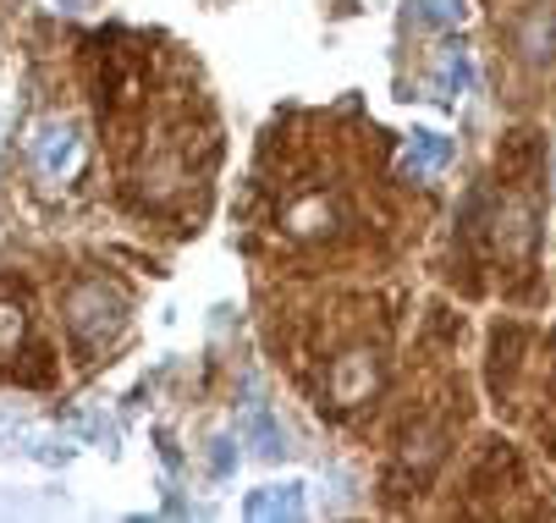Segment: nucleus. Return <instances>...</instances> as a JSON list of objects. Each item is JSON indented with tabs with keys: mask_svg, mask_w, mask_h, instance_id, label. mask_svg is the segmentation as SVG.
I'll use <instances>...</instances> for the list:
<instances>
[{
	"mask_svg": "<svg viewBox=\"0 0 556 523\" xmlns=\"http://www.w3.org/2000/svg\"><path fill=\"white\" fill-rule=\"evenodd\" d=\"M446 161H452V138H441V132H414V138H408V149H403V171H408L414 182L441 177V171H446Z\"/></svg>",
	"mask_w": 556,
	"mask_h": 523,
	"instance_id": "nucleus-7",
	"label": "nucleus"
},
{
	"mask_svg": "<svg viewBox=\"0 0 556 523\" xmlns=\"http://www.w3.org/2000/svg\"><path fill=\"white\" fill-rule=\"evenodd\" d=\"M231 469V441H215V474Z\"/></svg>",
	"mask_w": 556,
	"mask_h": 523,
	"instance_id": "nucleus-14",
	"label": "nucleus"
},
{
	"mask_svg": "<svg viewBox=\"0 0 556 523\" xmlns=\"http://www.w3.org/2000/svg\"><path fill=\"white\" fill-rule=\"evenodd\" d=\"M337 227H342V209L331 193H303L281 209V232L298 243H326V238H337Z\"/></svg>",
	"mask_w": 556,
	"mask_h": 523,
	"instance_id": "nucleus-5",
	"label": "nucleus"
},
{
	"mask_svg": "<svg viewBox=\"0 0 556 523\" xmlns=\"http://www.w3.org/2000/svg\"><path fill=\"white\" fill-rule=\"evenodd\" d=\"M298 490H303V485H292V480H287V485H260V490L243 501V512H249V518H298V512H303V496H298Z\"/></svg>",
	"mask_w": 556,
	"mask_h": 523,
	"instance_id": "nucleus-10",
	"label": "nucleus"
},
{
	"mask_svg": "<svg viewBox=\"0 0 556 523\" xmlns=\"http://www.w3.org/2000/svg\"><path fill=\"white\" fill-rule=\"evenodd\" d=\"M28 336V315H23V297H0V353H17Z\"/></svg>",
	"mask_w": 556,
	"mask_h": 523,
	"instance_id": "nucleus-13",
	"label": "nucleus"
},
{
	"mask_svg": "<svg viewBox=\"0 0 556 523\" xmlns=\"http://www.w3.org/2000/svg\"><path fill=\"white\" fill-rule=\"evenodd\" d=\"M518 50H523V61H529L534 72H551V66H556V12H551V7H540V12L523 23Z\"/></svg>",
	"mask_w": 556,
	"mask_h": 523,
	"instance_id": "nucleus-8",
	"label": "nucleus"
},
{
	"mask_svg": "<svg viewBox=\"0 0 556 523\" xmlns=\"http://www.w3.org/2000/svg\"><path fill=\"white\" fill-rule=\"evenodd\" d=\"M23 155H28V171L45 193H72L89 171V138L72 116H39L28 127Z\"/></svg>",
	"mask_w": 556,
	"mask_h": 523,
	"instance_id": "nucleus-2",
	"label": "nucleus"
},
{
	"mask_svg": "<svg viewBox=\"0 0 556 523\" xmlns=\"http://www.w3.org/2000/svg\"><path fill=\"white\" fill-rule=\"evenodd\" d=\"M237 430H243V435L254 441V452H260V458H276L281 446H287V441H281V430L270 424V413H265V408H249V413H243V424H237Z\"/></svg>",
	"mask_w": 556,
	"mask_h": 523,
	"instance_id": "nucleus-12",
	"label": "nucleus"
},
{
	"mask_svg": "<svg viewBox=\"0 0 556 523\" xmlns=\"http://www.w3.org/2000/svg\"><path fill=\"white\" fill-rule=\"evenodd\" d=\"M468 89H473V55H468V44H441L435 61H430V94L441 105H457Z\"/></svg>",
	"mask_w": 556,
	"mask_h": 523,
	"instance_id": "nucleus-6",
	"label": "nucleus"
},
{
	"mask_svg": "<svg viewBox=\"0 0 556 523\" xmlns=\"http://www.w3.org/2000/svg\"><path fill=\"white\" fill-rule=\"evenodd\" d=\"M485 232H491L496 259H502L513 276H529V270H534V259H540V199H534L529 182L502 188Z\"/></svg>",
	"mask_w": 556,
	"mask_h": 523,
	"instance_id": "nucleus-3",
	"label": "nucleus"
},
{
	"mask_svg": "<svg viewBox=\"0 0 556 523\" xmlns=\"http://www.w3.org/2000/svg\"><path fill=\"white\" fill-rule=\"evenodd\" d=\"M127 292L116 286V281H105V276H84V281H72L66 286V297H61V315H66V336H72V347L84 353V358H94V353H105L122 331H127Z\"/></svg>",
	"mask_w": 556,
	"mask_h": 523,
	"instance_id": "nucleus-1",
	"label": "nucleus"
},
{
	"mask_svg": "<svg viewBox=\"0 0 556 523\" xmlns=\"http://www.w3.org/2000/svg\"><path fill=\"white\" fill-rule=\"evenodd\" d=\"M408 17L419 28H463L468 23V0H408Z\"/></svg>",
	"mask_w": 556,
	"mask_h": 523,
	"instance_id": "nucleus-11",
	"label": "nucleus"
},
{
	"mask_svg": "<svg viewBox=\"0 0 556 523\" xmlns=\"http://www.w3.org/2000/svg\"><path fill=\"white\" fill-rule=\"evenodd\" d=\"M375 392H380V353L375 347H348L342 358H331V369H326V403L337 413L364 408Z\"/></svg>",
	"mask_w": 556,
	"mask_h": 523,
	"instance_id": "nucleus-4",
	"label": "nucleus"
},
{
	"mask_svg": "<svg viewBox=\"0 0 556 523\" xmlns=\"http://www.w3.org/2000/svg\"><path fill=\"white\" fill-rule=\"evenodd\" d=\"M441 458H446V430H414L403 441V469L414 474V485H425Z\"/></svg>",
	"mask_w": 556,
	"mask_h": 523,
	"instance_id": "nucleus-9",
	"label": "nucleus"
}]
</instances>
